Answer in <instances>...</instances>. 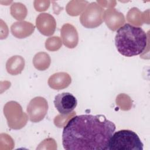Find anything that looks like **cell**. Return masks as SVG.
Here are the masks:
<instances>
[{"label":"cell","mask_w":150,"mask_h":150,"mask_svg":"<svg viewBox=\"0 0 150 150\" xmlns=\"http://www.w3.org/2000/svg\"><path fill=\"white\" fill-rule=\"evenodd\" d=\"M50 6L49 1H35L34 7L36 11L42 12L46 11Z\"/></svg>","instance_id":"cell-18"},{"label":"cell","mask_w":150,"mask_h":150,"mask_svg":"<svg viewBox=\"0 0 150 150\" xmlns=\"http://www.w3.org/2000/svg\"><path fill=\"white\" fill-rule=\"evenodd\" d=\"M115 129L103 115H75L64 127L62 144L67 150H106Z\"/></svg>","instance_id":"cell-1"},{"label":"cell","mask_w":150,"mask_h":150,"mask_svg":"<svg viewBox=\"0 0 150 150\" xmlns=\"http://www.w3.org/2000/svg\"><path fill=\"white\" fill-rule=\"evenodd\" d=\"M51 63L49 54L46 52H40L36 53L33 59V64L38 70L43 71L47 69Z\"/></svg>","instance_id":"cell-14"},{"label":"cell","mask_w":150,"mask_h":150,"mask_svg":"<svg viewBox=\"0 0 150 150\" xmlns=\"http://www.w3.org/2000/svg\"><path fill=\"white\" fill-rule=\"evenodd\" d=\"M4 114L7 120L8 127L13 129H20L27 123L28 117L23 112L21 105L14 101L6 103L4 107Z\"/></svg>","instance_id":"cell-4"},{"label":"cell","mask_w":150,"mask_h":150,"mask_svg":"<svg viewBox=\"0 0 150 150\" xmlns=\"http://www.w3.org/2000/svg\"><path fill=\"white\" fill-rule=\"evenodd\" d=\"M142 14L138 8H132L128 11L127 15V19L129 22L134 25L140 26L143 23L142 19H141Z\"/></svg>","instance_id":"cell-16"},{"label":"cell","mask_w":150,"mask_h":150,"mask_svg":"<svg viewBox=\"0 0 150 150\" xmlns=\"http://www.w3.org/2000/svg\"><path fill=\"white\" fill-rule=\"evenodd\" d=\"M35 29L33 24L25 21L14 22L11 26L13 36L18 39H23L30 36Z\"/></svg>","instance_id":"cell-11"},{"label":"cell","mask_w":150,"mask_h":150,"mask_svg":"<svg viewBox=\"0 0 150 150\" xmlns=\"http://www.w3.org/2000/svg\"><path fill=\"white\" fill-rule=\"evenodd\" d=\"M27 8L22 3L14 2L11 6V14L16 19L21 21L27 15Z\"/></svg>","instance_id":"cell-15"},{"label":"cell","mask_w":150,"mask_h":150,"mask_svg":"<svg viewBox=\"0 0 150 150\" xmlns=\"http://www.w3.org/2000/svg\"><path fill=\"white\" fill-rule=\"evenodd\" d=\"M54 104L60 114L66 115L74 110L77 105V100L72 94L64 92L55 96Z\"/></svg>","instance_id":"cell-7"},{"label":"cell","mask_w":150,"mask_h":150,"mask_svg":"<svg viewBox=\"0 0 150 150\" xmlns=\"http://www.w3.org/2000/svg\"><path fill=\"white\" fill-rule=\"evenodd\" d=\"M48 107L47 101L45 98L39 96L32 98L26 108L29 120L32 122L42 121L47 114Z\"/></svg>","instance_id":"cell-6"},{"label":"cell","mask_w":150,"mask_h":150,"mask_svg":"<svg viewBox=\"0 0 150 150\" xmlns=\"http://www.w3.org/2000/svg\"><path fill=\"white\" fill-rule=\"evenodd\" d=\"M36 26L41 34L49 36L55 32L56 22L52 15L47 13H41L36 18Z\"/></svg>","instance_id":"cell-8"},{"label":"cell","mask_w":150,"mask_h":150,"mask_svg":"<svg viewBox=\"0 0 150 150\" xmlns=\"http://www.w3.org/2000/svg\"><path fill=\"white\" fill-rule=\"evenodd\" d=\"M71 83V76L66 72L54 73L48 79L49 86L52 89L60 90L67 88Z\"/></svg>","instance_id":"cell-12"},{"label":"cell","mask_w":150,"mask_h":150,"mask_svg":"<svg viewBox=\"0 0 150 150\" xmlns=\"http://www.w3.org/2000/svg\"><path fill=\"white\" fill-rule=\"evenodd\" d=\"M143 143L135 132L121 129L114 132L106 150H143Z\"/></svg>","instance_id":"cell-3"},{"label":"cell","mask_w":150,"mask_h":150,"mask_svg":"<svg viewBox=\"0 0 150 150\" xmlns=\"http://www.w3.org/2000/svg\"><path fill=\"white\" fill-rule=\"evenodd\" d=\"M62 45V41L59 36L50 37L45 42V47L47 50L52 52L58 50Z\"/></svg>","instance_id":"cell-17"},{"label":"cell","mask_w":150,"mask_h":150,"mask_svg":"<svg viewBox=\"0 0 150 150\" xmlns=\"http://www.w3.org/2000/svg\"><path fill=\"white\" fill-rule=\"evenodd\" d=\"M60 36L63 45L69 49L76 47L79 42V35L76 28L70 23L64 24L60 30Z\"/></svg>","instance_id":"cell-9"},{"label":"cell","mask_w":150,"mask_h":150,"mask_svg":"<svg viewBox=\"0 0 150 150\" xmlns=\"http://www.w3.org/2000/svg\"><path fill=\"white\" fill-rule=\"evenodd\" d=\"M148 37L140 27L125 23L117 31L115 44L118 52L126 57H132L141 54L145 49Z\"/></svg>","instance_id":"cell-2"},{"label":"cell","mask_w":150,"mask_h":150,"mask_svg":"<svg viewBox=\"0 0 150 150\" xmlns=\"http://www.w3.org/2000/svg\"><path fill=\"white\" fill-rule=\"evenodd\" d=\"M104 9L97 2H91L81 14L80 23L86 28H96L104 21Z\"/></svg>","instance_id":"cell-5"},{"label":"cell","mask_w":150,"mask_h":150,"mask_svg":"<svg viewBox=\"0 0 150 150\" xmlns=\"http://www.w3.org/2000/svg\"><path fill=\"white\" fill-rule=\"evenodd\" d=\"M103 19L108 28L112 31L119 29L125 21L124 15L113 8H108L104 11Z\"/></svg>","instance_id":"cell-10"},{"label":"cell","mask_w":150,"mask_h":150,"mask_svg":"<svg viewBox=\"0 0 150 150\" xmlns=\"http://www.w3.org/2000/svg\"><path fill=\"white\" fill-rule=\"evenodd\" d=\"M25 66V61L21 56L15 55L9 58L6 63L7 72L11 75L21 74Z\"/></svg>","instance_id":"cell-13"}]
</instances>
